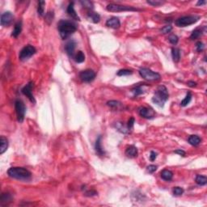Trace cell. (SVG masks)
<instances>
[{"label":"cell","mask_w":207,"mask_h":207,"mask_svg":"<svg viewBox=\"0 0 207 207\" xmlns=\"http://www.w3.org/2000/svg\"><path fill=\"white\" fill-rule=\"evenodd\" d=\"M57 29L61 37L63 40H66L76 31L77 26L72 21L62 19L57 24Z\"/></svg>","instance_id":"obj_1"},{"label":"cell","mask_w":207,"mask_h":207,"mask_svg":"<svg viewBox=\"0 0 207 207\" xmlns=\"http://www.w3.org/2000/svg\"><path fill=\"white\" fill-rule=\"evenodd\" d=\"M168 98L169 94L167 87L164 85H160L156 88L154 96L152 97V102L159 107H163Z\"/></svg>","instance_id":"obj_2"},{"label":"cell","mask_w":207,"mask_h":207,"mask_svg":"<svg viewBox=\"0 0 207 207\" xmlns=\"http://www.w3.org/2000/svg\"><path fill=\"white\" fill-rule=\"evenodd\" d=\"M7 175L11 178L19 180H29L32 177V174L28 169L19 167H13L8 169Z\"/></svg>","instance_id":"obj_3"},{"label":"cell","mask_w":207,"mask_h":207,"mask_svg":"<svg viewBox=\"0 0 207 207\" xmlns=\"http://www.w3.org/2000/svg\"><path fill=\"white\" fill-rule=\"evenodd\" d=\"M200 19L199 16H186L178 18L175 21V25L177 27H186L193 24L195 23H197Z\"/></svg>","instance_id":"obj_4"},{"label":"cell","mask_w":207,"mask_h":207,"mask_svg":"<svg viewBox=\"0 0 207 207\" xmlns=\"http://www.w3.org/2000/svg\"><path fill=\"white\" fill-rule=\"evenodd\" d=\"M138 72L140 76L147 81H159L161 80V76L159 73L154 72L148 68H141Z\"/></svg>","instance_id":"obj_5"},{"label":"cell","mask_w":207,"mask_h":207,"mask_svg":"<svg viewBox=\"0 0 207 207\" xmlns=\"http://www.w3.org/2000/svg\"><path fill=\"white\" fill-rule=\"evenodd\" d=\"M106 9H107V11H111V12H121V11H141L140 9L135 8V7H134V6H124V5L114 4V3L108 4V6H106Z\"/></svg>","instance_id":"obj_6"},{"label":"cell","mask_w":207,"mask_h":207,"mask_svg":"<svg viewBox=\"0 0 207 207\" xmlns=\"http://www.w3.org/2000/svg\"><path fill=\"white\" fill-rule=\"evenodd\" d=\"M15 108H16V116H17V120L19 122H23L24 117H25L26 107L24 102L20 100H16L15 102Z\"/></svg>","instance_id":"obj_7"},{"label":"cell","mask_w":207,"mask_h":207,"mask_svg":"<svg viewBox=\"0 0 207 207\" xmlns=\"http://www.w3.org/2000/svg\"><path fill=\"white\" fill-rule=\"evenodd\" d=\"M36 52H37V50H36L35 47H33L32 45H27L25 47H24L19 52V60L23 61V62L28 60L29 58L32 57V55H34L36 54Z\"/></svg>","instance_id":"obj_8"},{"label":"cell","mask_w":207,"mask_h":207,"mask_svg":"<svg viewBox=\"0 0 207 207\" xmlns=\"http://www.w3.org/2000/svg\"><path fill=\"white\" fill-rule=\"evenodd\" d=\"M80 80L85 83H91L96 78V73L92 70H85L80 73Z\"/></svg>","instance_id":"obj_9"},{"label":"cell","mask_w":207,"mask_h":207,"mask_svg":"<svg viewBox=\"0 0 207 207\" xmlns=\"http://www.w3.org/2000/svg\"><path fill=\"white\" fill-rule=\"evenodd\" d=\"M33 87H34V83H33V82H29L26 86H24V87H23L22 90H21V92H22V93L24 95V96H26L28 98H29V100L31 101V102L33 103V104H35L36 103L35 98H34V96H33V94H32Z\"/></svg>","instance_id":"obj_10"},{"label":"cell","mask_w":207,"mask_h":207,"mask_svg":"<svg viewBox=\"0 0 207 207\" xmlns=\"http://www.w3.org/2000/svg\"><path fill=\"white\" fill-rule=\"evenodd\" d=\"M14 19V16L11 12L10 11H6L2 14L1 16V19H0V24L3 27H7L11 24Z\"/></svg>","instance_id":"obj_11"},{"label":"cell","mask_w":207,"mask_h":207,"mask_svg":"<svg viewBox=\"0 0 207 207\" xmlns=\"http://www.w3.org/2000/svg\"><path fill=\"white\" fill-rule=\"evenodd\" d=\"M138 113L142 117L146 119H152L155 116V113L152 108H146V107H140L138 108Z\"/></svg>","instance_id":"obj_12"},{"label":"cell","mask_w":207,"mask_h":207,"mask_svg":"<svg viewBox=\"0 0 207 207\" xmlns=\"http://www.w3.org/2000/svg\"><path fill=\"white\" fill-rule=\"evenodd\" d=\"M76 47V42L74 40H70L65 45V51L70 57H74V49Z\"/></svg>","instance_id":"obj_13"},{"label":"cell","mask_w":207,"mask_h":207,"mask_svg":"<svg viewBox=\"0 0 207 207\" xmlns=\"http://www.w3.org/2000/svg\"><path fill=\"white\" fill-rule=\"evenodd\" d=\"M106 26L108 27V28H112V29H117L120 28L121 26V23H120V20L117 17H112L110 19H108L107 21H106Z\"/></svg>","instance_id":"obj_14"},{"label":"cell","mask_w":207,"mask_h":207,"mask_svg":"<svg viewBox=\"0 0 207 207\" xmlns=\"http://www.w3.org/2000/svg\"><path fill=\"white\" fill-rule=\"evenodd\" d=\"M67 13H68V15H69V16H70V17L72 18V19H75V20H78V21H80V18L79 17V16L77 15L76 11H74L73 2H72V3H70V4L68 5V6H67Z\"/></svg>","instance_id":"obj_15"},{"label":"cell","mask_w":207,"mask_h":207,"mask_svg":"<svg viewBox=\"0 0 207 207\" xmlns=\"http://www.w3.org/2000/svg\"><path fill=\"white\" fill-rule=\"evenodd\" d=\"M138 154V151L137 147H134V145L129 146V147L126 148V150H125V155H126L128 157H130V158H135V157H137Z\"/></svg>","instance_id":"obj_16"},{"label":"cell","mask_w":207,"mask_h":207,"mask_svg":"<svg viewBox=\"0 0 207 207\" xmlns=\"http://www.w3.org/2000/svg\"><path fill=\"white\" fill-rule=\"evenodd\" d=\"M11 201H12V196L10 193H3L1 195V198H0V204H1V206L8 205Z\"/></svg>","instance_id":"obj_17"},{"label":"cell","mask_w":207,"mask_h":207,"mask_svg":"<svg viewBox=\"0 0 207 207\" xmlns=\"http://www.w3.org/2000/svg\"><path fill=\"white\" fill-rule=\"evenodd\" d=\"M95 149H96V152L97 155H99L100 156L105 155V150L103 149L102 146H101V136H99V138L96 139V144H95Z\"/></svg>","instance_id":"obj_18"},{"label":"cell","mask_w":207,"mask_h":207,"mask_svg":"<svg viewBox=\"0 0 207 207\" xmlns=\"http://www.w3.org/2000/svg\"><path fill=\"white\" fill-rule=\"evenodd\" d=\"M8 147V140L4 136L0 137V155H3Z\"/></svg>","instance_id":"obj_19"},{"label":"cell","mask_w":207,"mask_h":207,"mask_svg":"<svg viewBox=\"0 0 207 207\" xmlns=\"http://www.w3.org/2000/svg\"><path fill=\"white\" fill-rule=\"evenodd\" d=\"M160 176L163 180H164L166 181H170V180H172V177H173V172L170 170H168V169H164L160 172Z\"/></svg>","instance_id":"obj_20"},{"label":"cell","mask_w":207,"mask_h":207,"mask_svg":"<svg viewBox=\"0 0 207 207\" xmlns=\"http://www.w3.org/2000/svg\"><path fill=\"white\" fill-rule=\"evenodd\" d=\"M188 143L192 145V146L197 147V146H198L199 144L201 143V138L198 136V135H191L188 138Z\"/></svg>","instance_id":"obj_21"},{"label":"cell","mask_w":207,"mask_h":207,"mask_svg":"<svg viewBox=\"0 0 207 207\" xmlns=\"http://www.w3.org/2000/svg\"><path fill=\"white\" fill-rule=\"evenodd\" d=\"M21 31H22V22L19 21V22H17L16 24L14 30H13L12 33H11V36L14 37H17L20 34Z\"/></svg>","instance_id":"obj_22"},{"label":"cell","mask_w":207,"mask_h":207,"mask_svg":"<svg viewBox=\"0 0 207 207\" xmlns=\"http://www.w3.org/2000/svg\"><path fill=\"white\" fill-rule=\"evenodd\" d=\"M172 57L175 62H178L180 58V52L178 48L172 49Z\"/></svg>","instance_id":"obj_23"},{"label":"cell","mask_w":207,"mask_h":207,"mask_svg":"<svg viewBox=\"0 0 207 207\" xmlns=\"http://www.w3.org/2000/svg\"><path fill=\"white\" fill-rule=\"evenodd\" d=\"M88 19H90V20H92L93 23H99L100 20V16L98 13L96 12H93V11H91V12L88 13Z\"/></svg>","instance_id":"obj_24"},{"label":"cell","mask_w":207,"mask_h":207,"mask_svg":"<svg viewBox=\"0 0 207 207\" xmlns=\"http://www.w3.org/2000/svg\"><path fill=\"white\" fill-rule=\"evenodd\" d=\"M195 181H196V183L198 185L203 186V185H206L207 184V177L205 176V175H197L196 179H195Z\"/></svg>","instance_id":"obj_25"},{"label":"cell","mask_w":207,"mask_h":207,"mask_svg":"<svg viewBox=\"0 0 207 207\" xmlns=\"http://www.w3.org/2000/svg\"><path fill=\"white\" fill-rule=\"evenodd\" d=\"M144 86H145V85H139V86L135 87L134 88H133V89H132V92L134 94V96H140V95H142V94H143V93L145 92V90H144L143 88Z\"/></svg>","instance_id":"obj_26"},{"label":"cell","mask_w":207,"mask_h":207,"mask_svg":"<svg viewBox=\"0 0 207 207\" xmlns=\"http://www.w3.org/2000/svg\"><path fill=\"white\" fill-rule=\"evenodd\" d=\"M74 59L78 63H82L85 60V55L82 51H78L76 54H74Z\"/></svg>","instance_id":"obj_27"},{"label":"cell","mask_w":207,"mask_h":207,"mask_svg":"<svg viewBox=\"0 0 207 207\" xmlns=\"http://www.w3.org/2000/svg\"><path fill=\"white\" fill-rule=\"evenodd\" d=\"M107 105H108L109 107L115 108V109H121V108L123 107L122 104H121V102H119V101H117V100H110V101H108V102L107 103Z\"/></svg>","instance_id":"obj_28"},{"label":"cell","mask_w":207,"mask_h":207,"mask_svg":"<svg viewBox=\"0 0 207 207\" xmlns=\"http://www.w3.org/2000/svg\"><path fill=\"white\" fill-rule=\"evenodd\" d=\"M202 34H203V32H202L201 29H195V30H193V32H192L191 36H190V39L191 40H196V39L199 38Z\"/></svg>","instance_id":"obj_29"},{"label":"cell","mask_w":207,"mask_h":207,"mask_svg":"<svg viewBox=\"0 0 207 207\" xmlns=\"http://www.w3.org/2000/svg\"><path fill=\"white\" fill-rule=\"evenodd\" d=\"M45 1H40V2L38 3L37 12H38V15L40 16H44V13H45Z\"/></svg>","instance_id":"obj_30"},{"label":"cell","mask_w":207,"mask_h":207,"mask_svg":"<svg viewBox=\"0 0 207 207\" xmlns=\"http://www.w3.org/2000/svg\"><path fill=\"white\" fill-rule=\"evenodd\" d=\"M191 100H192L191 92H188L187 94H186V96L185 97V99L183 100L181 102H180V106H182V107H185V106H187V105L190 103Z\"/></svg>","instance_id":"obj_31"},{"label":"cell","mask_w":207,"mask_h":207,"mask_svg":"<svg viewBox=\"0 0 207 207\" xmlns=\"http://www.w3.org/2000/svg\"><path fill=\"white\" fill-rule=\"evenodd\" d=\"M54 11H49L48 13H46V15L45 16V22L47 23L48 24H50L53 22V19H54Z\"/></svg>","instance_id":"obj_32"},{"label":"cell","mask_w":207,"mask_h":207,"mask_svg":"<svg viewBox=\"0 0 207 207\" xmlns=\"http://www.w3.org/2000/svg\"><path fill=\"white\" fill-rule=\"evenodd\" d=\"M133 74V71L130 70H127V69H122V70H118L117 74L118 76H125V75H130V74Z\"/></svg>","instance_id":"obj_33"},{"label":"cell","mask_w":207,"mask_h":207,"mask_svg":"<svg viewBox=\"0 0 207 207\" xmlns=\"http://www.w3.org/2000/svg\"><path fill=\"white\" fill-rule=\"evenodd\" d=\"M165 3L164 1H161V0H148L147 1V3L150 4V5H152L154 6H159L163 5V3Z\"/></svg>","instance_id":"obj_34"},{"label":"cell","mask_w":207,"mask_h":207,"mask_svg":"<svg viewBox=\"0 0 207 207\" xmlns=\"http://www.w3.org/2000/svg\"><path fill=\"white\" fill-rule=\"evenodd\" d=\"M80 3L83 5V7L85 8H87V9L92 10L93 9V4L92 2L90 1H87V0H84V1H80Z\"/></svg>","instance_id":"obj_35"},{"label":"cell","mask_w":207,"mask_h":207,"mask_svg":"<svg viewBox=\"0 0 207 207\" xmlns=\"http://www.w3.org/2000/svg\"><path fill=\"white\" fill-rule=\"evenodd\" d=\"M168 41H169V42L171 43V44H172V45H176V44H177V42H178V41H179V38H178V37H177L176 35L172 34V35L169 36Z\"/></svg>","instance_id":"obj_36"},{"label":"cell","mask_w":207,"mask_h":207,"mask_svg":"<svg viewBox=\"0 0 207 207\" xmlns=\"http://www.w3.org/2000/svg\"><path fill=\"white\" fill-rule=\"evenodd\" d=\"M173 194L175 196H180L184 193V189L180 187H175L173 188Z\"/></svg>","instance_id":"obj_37"},{"label":"cell","mask_w":207,"mask_h":207,"mask_svg":"<svg viewBox=\"0 0 207 207\" xmlns=\"http://www.w3.org/2000/svg\"><path fill=\"white\" fill-rule=\"evenodd\" d=\"M172 30V26L166 25L164 26L163 28H162V29H160V32H161V33H163V34H167V33H168V32H171Z\"/></svg>","instance_id":"obj_38"},{"label":"cell","mask_w":207,"mask_h":207,"mask_svg":"<svg viewBox=\"0 0 207 207\" xmlns=\"http://www.w3.org/2000/svg\"><path fill=\"white\" fill-rule=\"evenodd\" d=\"M205 48L204 44L202 43L201 42H198L196 43V49L198 53H201V52L203 51V49Z\"/></svg>","instance_id":"obj_39"},{"label":"cell","mask_w":207,"mask_h":207,"mask_svg":"<svg viewBox=\"0 0 207 207\" xmlns=\"http://www.w3.org/2000/svg\"><path fill=\"white\" fill-rule=\"evenodd\" d=\"M134 121H135V120H134V117H131L129 121H128V124H127V128L130 130L131 129L133 128V126H134Z\"/></svg>","instance_id":"obj_40"},{"label":"cell","mask_w":207,"mask_h":207,"mask_svg":"<svg viewBox=\"0 0 207 207\" xmlns=\"http://www.w3.org/2000/svg\"><path fill=\"white\" fill-rule=\"evenodd\" d=\"M157 170V166L155 165H149L147 167V172L149 173H153Z\"/></svg>","instance_id":"obj_41"},{"label":"cell","mask_w":207,"mask_h":207,"mask_svg":"<svg viewBox=\"0 0 207 207\" xmlns=\"http://www.w3.org/2000/svg\"><path fill=\"white\" fill-rule=\"evenodd\" d=\"M97 194V192L95 191V190H89L85 193V196L87 197H92V196H95V195Z\"/></svg>","instance_id":"obj_42"},{"label":"cell","mask_w":207,"mask_h":207,"mask_svg":"<svg viewBox=\"0 0 207 207\" xmlns=\"http://www.w3.org/2000/svg\"><path fill=\"white\" fill-rule=\"evenodd\" d=\"M156 157H157V154L155 152V151H150V159L151 161H154L155 160Z\"/></svg>","instance_id":"obj_43"},{"label":"cell","mask_w":207,"mask_h":207,"mask_svg":"<svg viewBox=\"0 0 207 207\" xmlns=\"http://www.w3.org/2000/svg\"><path fill=\"white\" fill-rule=\"evenodd\" d=\"M174 153L178 154V155H180L181 156H185V151H184V150H181V149H178V150H175Z\"/></svg>","instance_id":"obj_44"},{"label":"cell","mask_w":207,"mask_h":207,"mask_svg":"<svg viewBox=\"0 0 207 207\" xmlns=\"http://www.w3.org/2000/svg\"><path fill=\"white\" fill-rule=\"evenodd\" d=\"M187 84H188V86L190 87H194L197 86V83L194 82V81H188V83H187Z\"/></svg>","instance_id":"obj_45"},{"label":"cell","mask_w":207,"mask_h":207,"mask_svg":"<svg viewBox=\"0 0 207 207\" xmlns=\"http://www.w3.org/2000/svg\"><path fill=\"white\" fill-rule=\"evenodd\" d=\"M206 1H203V0H201H201H200V1H198V2L197 5H198V6H199V5H204V4H206Z\"/></svg>","instance_id":"obj_46"}]
</instances>
